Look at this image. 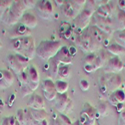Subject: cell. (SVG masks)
Listing matches in <instances>:
<instances>
[{
    "instance_id": "cell-18",
    "label": "cell",
    "mask_w": 125,
    "mask_h": 125,
    "mask_svg": "<svg viewBox=\"0 0 125 125\" xmlns=\"http://www.w3.org/2000/svg\"><path fill=\"white\" fill-rule=\"evenodd\" d=\"M113 26H116V31L125 30V12L117 8L115 11V21L112 19Z\"/></svg>"
},
{
    "instance_id": "cell-5",
    "label": "cell",
    "mask_w": 125,
    "mask_h": 125,
    "mask_svg": "<svg viewBox=\"0 0 125 125\" xmlns=\"http://www.w3.org/2000/svg\"><path fill=\"white\" fill-rule=\"evenodd\" d=\"M92 6L93 7L95 6L94 1H87L85 7L81 10V12L74 19V22H73L74 28L79 30V32L86 29L89 26L92 16L94 15V12H96V10H94V8H92Z\"/></svg>"
},
{
    "instance_id": "cell-3",
    "label": "cell",
    "mask_w": 125,
    "mask_h": 125,
    "mask_svg": "<svg viewBox=\"0 0 125 125\" xmlns=\"http://www.w3.org/2000/svg\"><path fill=\"white\" fill-rule=\"evenodd\" d=\"M61 47V42L58 40H43L36 47V55L41 60L49 61L55 57Z\"/></svg>"
},
{
    "instance_id": "cell-10",
    "label": "cell",
    "mask_w": 125,
    "mask_h": 125,
    "mask_svg": "<svg viewBox=\"0 0 125 125\" xmlns=\"http://www.w3.org/2000/svg\"><path fill=\"white\" fill-rule=\"evenodd\" d=\"M104 72H105L106 74H117L119 72H121L124 68V64L123 62L116 56L114 57H111L108 61L107 63L104 65Z\"/></svg>"
},
{
    "instance_id": "cell-17",
    "label": "cell",
    "mask_w": 125,
    "mask_h": 125,
    "mask_svg": "<svg viewBox=\"0 0 125 125\" xmlns=\"http://www.w3.org/2000/svg\"><path fill=\"white\" fill-rule=\"evenodd\" d=\"M109 103L114 107H116L119 104H125V91L122 89H118L115 92L111 93L108 97Z\"/></svg>"
},
{
    "instance_id": "cell-12",
    "label": "cell",
    "mask_w": 125,
    "mask_h": 125,
    "mask_svg": "<svg viewBox=\"0 0 125 125\" xmlns=\"http://www.w3.org/2000/svg\"><path fill=\"white\" fill-rule=\"evenodd\" d=\"M26 72H27V77H28L27 85L31 88V90L34 92L40 84L39 72H38V70L36 69V67L34 65H29Z\"/></svg>"
},
{
    "instance_id": "cell-26",
    "label": "cell",
    "mask_w": 125,
    "mask_h": 125,
    "mask_svg": "<svg viewBox=\"0 0 125 125\" xmlns=\"http://www.w3.org/2000/svg\"><path fill=\"white\" fill-rule=\"evenodd\" d=\"M96 111L97 114L99 115V117H105L109 114V105L108 103L105 101H101L98 103V105L96 107Z\"/></svg>"
},
{
    "instance_id": "cell-8",
    "label": "cell",
    "mask_w": 125,
    "mask_h": 125,
    "mask_svg": "<svg viewBox=\"0 0 125 125\" xmlns=\"http://www.w3.org/2000/svg\"><path fill=\"white\" fill-rule=\"evenodd\" d=\"M93 18H94L93 25L96 26L103 34H107L110 36L114 33V26H113L112 18H103V17L98 16L97 14L93 15Z\"/></svg>"
},
{
    "instance_id": "cell-11",
    "label": "cell",
    "mask_w": 125,
    "mask_h": 125,
    "mask_svg": "<svg viewBox=\"0 0 125 125\" xmlns=\"http://www.w3.org/2000/svg\"><path fill=\"white\" fill-rule=\"evenodd\" d=\"M53 59L59 66L60 65H71L72 62H73V56L70 54L69 48L67 46H62Z\"/></svg>"
},
{
    "instance_id": "cell-27",
    "label": "cell",
    "mask_w": 125,
    "mask_h": 125,
    "mask_svg": "<svg viewBox=\"0 0 125 125\" xmlns=\"http://www.w3.org/2000/svg\"><path fill=\"white\" fill-rule=\"evenodd\" d=\"M30 113H31V116H32V118L36 122H40V121L46 119V116H47V113H46L45 109H42V110L30 109Z\"/></svg>"
},
{
    "instance_id": "cell-46",
    "label": "cell",
    "mask_w": 125,
    "mask_h": 125,
    "mask_svg": "<svg viewBox=\"0 0 125 125\" xmlns=\"http://www.w3.org/2000/svg\"><path fill=\"white\" fill-rule=\"evenodd\" d=\"M12 100H13V101L15 100V95H14V94H12L11 96H10V101L8 102V105H12Z\"/></svg>"
},
{
    "instance_id": "cell-16",
    "label": "cell",
    "mask_w": 125,
    "mask_h": 125,
    "mask_svg": "<svg viewBox=\"0 0 125 125\" xmlns=\"http://www.w3.org/2000/svg\"><path fill=\"white\" fill-rule=\"evenodd\" d=\"M114 11H116V8L114 6V3L109 1V3H107L105 5L97 7L95 14H97L98 16L103 17V18H112Z\"/></svg>"
},
{
    "instance_id": "cell-39",
    "label": "cell",
    "mask_w": 125,
    "mask_h": 125,
    "mask_svg": "<svg viewBox=\"0 0 125 125\" xmlns=\"http://www.w3.org/2000/svg\"><path fill=\"white\" fill-rule=\"evenodd\" d=\"M79 86H80V89L82 91H87L89 89V87H90L89 82L86 79H81L80 82H79Z\"/></svg>"
},
{
    "instance_id": "cell-31",
    "label": "cell",
    "mask_w": 125,
    "mask_h": 125,
    "mask_svg": "<svg viewBox=\"0 0 125 125\" xmlns=\"http://www.w3.org/2000/svg\"><path fill=\"white\" fill-rule=\"evenodd\" d=\"M95 60H96V53H88V54L85 55L84 59H83V66L90 65V66L94 67ZM94 69H95V67H94Z\"/></svg>"
},
{
    "instance_id": "cell-28",
    "label": "cell",
    "mask_w": 125,
    "mask_h": 125,
    "mask_svg": "<svg viewBox=\"0 0 125 125\" xmlns=\"http://www.w3.org/2000/svg\"><path fill=\"white\" fill-rule=\"evenodd\" d=\"M55 88H56V91L58 94H64V93L67 92V90L69 88V84L65 80H56Z\"/></svg>"
},
{
    "instance_id": "cell-36",
    "label": "cell",
    "mask_w": 125,
    "mask_h": 125,
    "mask_svg": "<svg viewBox=\"0 0 125 125\" xmlns=\"http://www.w3.org/2000/svg\"><path fill=\"white\" fill-rule=\"evenodd\" d=\"M59 119H60V122L62 125H71L72 124V121L70 120V118L65 115V114H59Z\"/></svg>"
},
{
    "instance_id": "cell-1",
    "label": "cell",
    "mask_w": 125,
    "mask_h": 125,
    "mask_svg": "<svg viewBox=\"0 0 125 125\" xmlns=\"http://www.w3.org/2000/svg\"><path fill=\"white\" fill-rule=\"evenodd\" d=\"M75 35V43L84 53H95L102 49L103 33L94 25L88 26Z\"/></svg>"
},
{
    "instance_id": "cell-44",
    "label": "cell",
    "mask_w": 125,
    "mask_h": 125,
    "mask_svg": "<svg viewBox=\"0 0 125 125\" xmlns=\"http://www.w3.org/2000/svg\"><path fill=\"white\" fill-rule=\"evenodd\" d=\"M36 125H49V122H48L46 119H44V120L40 121V122H37V124H36Z\"/></svg>"
},
{
    "instance_id": "cell-34",
    "label": "cell",
    "mask_w": 125,
    "mask_h": 125,
    "mask_svg": "<svg viewBox=\"0 0 125 125\" xmlns=\"http://www.w3.org/2000/svg\"><path fill=\"white\" fill-rule=\"evenodd\" d=\"M16 120L20 125H25V112L23 109H18L16 113Z\"/></svg>"
},
{
    "instance_id": "cell-32",
    "label": "cell",
    "mask_w": 125,
    "mask_h": 125,
    "mask_svg": "<svg viewBox=\"0 0 125 125\" xmlns=\"http://www.w3.org/2000/svg\"><path fill=\"white\" fill-rule=\"evenodd\" d=\"M86 2L87 1H85V0H71V1H70L71 5L73 6V8L76 10L78 13H80L81 10L85 7Z\"/></svg>"
},
{
    "instance_id": "cell-38",
    "label": "cell",
    "mask_w": 125,
    "mask_h": 125,
    "mask_svg": "<svg viewBox=\"0 0 125 125\" xmlns=\"http://www.w3.org/2000/svg\"><path fill=\"white\" fill-rule=\"evenodd\" d=\"M20 91H21V95L23 96V97H25V96H27V95H29V94H32L33 93V91L31 90V88L28 86V85H25V86H22V87H20Z\"/></svg>"
},
{
    "instance_id": "cell-22",
    "label": "cell",
    "mask_w": 125,
    "mask_h": 125,
    "mask_svg": "<svg viewBox=\"0 0 125 125\" xmlns=\"http://www.w3.org/2000/svg\"><path fill=\"white\" fill-rule=\"evenodd\" d=\"M81 114L85 115L90 120H96V118L99 117V115L97 114V111H96V108H94L88 102L84 103V105H83V109L81 111Z\"/></svg>"
},
{
    "instance_id": "cell-13",
    "label": "cell",
    "mask_w": 125,
    "mask_h": 125,
    "mask_svg": "<svg viewBox=\"0 0 125 125\" xmlns=\"http://www.w3.org/2000/svg\"><path fill=\"white\" fill-rule=\"evenodd\" d=\"M122 82H123V79L120 75L113 74V75L109 76L103 83H100V84H105V86L107 88V91H108V94L110 95L111 93L115 92L116 90L119 89V87L122 84Z\"/></svg>"
},
{
    "instance_id": "cell-25",
    "label": "cell",
    "mask_w": 125,
    "mask_h": 125,
    "mask_svg": "<svg viewBox=\"0 0 125 125\" xmlns=\"http://www.w3.org/2000/svg\"><path fill=\"white\" fill-rule=\"evenodd\" d=\"M71 75V68L69 65H60L57 71V77L58 80H64L69 78Z\"/></svg>"
},
{
    "instance_id": "cell-15",
    "label": "cell",
    "mask_w": 125,
    "mask_h": 125,
    "mask_svg": "<svg viewBox=\"0 0 125 125\" xmlns=\"http://www.w3.org/2000/svg\"><path fill=\"white\" fill-rule=\"evenodd\" d=\"M28 108L34 109V110H42L45 109V102L44 98L39 94H32L30 96L27 102Z\"/></svg>"
},
{
    "instance_id": "cell-48",
    "label": "cell",
    "mask_w": 125,
    "mask_h": 125,
    "mask_svg": "<svg viewBox=\"0 0 125 125\" xmlns=\"http://www.w3.org/2000/svg\"><path fill=\"white\" fill-rule=\"evenodd\" d=\"M71 125H80V122L79 121H75V122H72Z\"/></svg>"
},
{
    "instance_id": "cell-49",
    "label": "cell",
    "mask_w": 125,
    "mask_h": 125,
    "mask_svg": "<svg viewBox=\"0 0 125 125\" xmlns=\"http://www.w3.org/2000/svg\"><path fill=\"white\" fill-rule=\"evenodd\" d=\"M1 48H2V43L0 42V50H1Z\"/></svg>"
},
{
    "instance_id": "cell-21",
    "label": "cell",
    "mask_w": 125,
    "mask_h": 125,
    "mask_svg": "<svg viewBox=\"0 0 125 125\" xmlns=\"http://www.w3.org/2000/svg\"><path fill=\"white\" fill-rule=\"evenodd\" d=\"M69 99L70 98L68 97L67 93H64V94H58L56 99H55V104H54L55 109L60 113H64Z\"/></svg>"
},
{
    "instance_id": "cell-7",
    "label": "cell",
    "mask_w": 125,
    "mask_h": 125,
    "mask_svg": "<svg viewBox=\"0 0 125 125\" xmlns=\"http://www.w3.org/2000/svg\"><path fill=\"white\" fill-rule=\"evenodd\" d=\"M36 11L39 15L44 20H50L54 17V8L53 4L49 0H42V1H37L36 4Z\"/></svg>"
},
{
    "instance_id": "cell-45",
    "label": "cell",
    "mask_w": 125,
    "mask_h": 125,
    "mask_svg": "<svg viewBox=\"0 0 125 125\" xmlns=\"http://www.w3.org/2000/svg\"><path fill=\"white\" fill-rule=\"evenodd\" d=\"M58 6H63L64 5V3H65V1H64V0H61V1H60V0H56V1H54Z\"/></svg>"
},
{
    "instance_id": "cell-23",
    "label": "cell",
    "mask_w": 125,
    "mask_h": 125,
    "mask_svg": "<svg viewBox=\"0 0 125 125\" xmlns=\"http://www.w3.org/2000/svg\"><path fill=\"white\" fill-rule=\"evenodd\" d=\"M62 11H63V14L68 17V18H71V19H75L77 17V15L79 14L76 10L73 8V6L71 5L70 1H65L64 5L62 6Z\"/></svg>"
},
{
    "instance_id": "cell-14",
    "label": "cell",
    "mask_w": 125,
    "mask_h": 125,
    "mask_svg": "<svg viewBox=\"0 0 125 125\" xmlns=\"http://www.w3.org/2000/svg\"><path fill=\"white\" fill-rule=\"evenodd\" d=\"M14 83V75L8 69H0V89L10 87Z\"/></svg>"
},
{
    "instance_id": "cell-35",
    "label": "cell",
    "mask_w": 125,
    "mask_h": 125,
    "mask_svg": "<svg viewBox=\"0 0 125 125\" xmlns=\"http://www.w3.org/2000/svg\"><path fill=\"white\" fill-rule=\"evenodd\" d=\"M17 79H18V82H19V84H20V87L27 85V82H28L27 72H26V71H24V72H22L21 74L17 75Z\"/></svg>"
},
{
    "instance_id": "cell-47",
    "label": "cell",
    "mask_w": 125,
    "mask_h": 125,
    "mask_svg": "<svg viewBox=\"0 0 125 125\" xmlns=\"http://www.w3.org/2000/svg\"><path fill=\"white\" fill-rule=\"evenodd\" d=\"M54 125H62V124H61V122H60L59 120H55V122H54Z\"/></svg>"
},
{
    "instance_id": "cell-40",
    "label": "cell",
    "mask_w": 125,
    "mask_h": 125,
    "mask_svg": "<svg viewBox=\"0 0 125 125\" xmlns=\"http://www.w3.org/2000/svg\"><path fill=\"white\" fill-rule=\"evenodd\" d=\"M118 125H125V109L119 113L118 117Z\"/></svg>"
},
{
    "instance_id": "cell-24",
    "label": "cell",
    "mask_w": 125,
    "mask_h": 125,
    "mask_svg": "<svg viewBox=\"0 0 125 125\" xmlns=\"http://www.w3.org/2000/svg\"><path fill=\"white\" fill-rule=\"evenodd\" d=\"M106 50L108 53L113 54L114 56H121L125 54V48H123L122 46H120L117 43H113V44H109L106 46Z\"/></svg>"
},
{
    "instance_id": "cell-4",
    "label": "cell",
    "mask_w": 125,
    "mask_h": 125,
    "mask_svg": "<svg viewBox=\"0 0 125 125\" xmlns=\"http://www.w3.org/2000/svg\"><path fill=\"white\" fill-rule=\"evenodd\" d=\"M25 10L26 7L23 4V1H14L13 4L11 5L7 11L5 12L3 18H2V22H4L8 26H13L20 22L22 16L25 14Z\"/></svg>"
},
{
    "instance_id": "cell-19",
    "label": "cell",
    "mask_w": 125,
    "mask_h": 125,
    "mask_svg": "<svg viewBox=\"0 0 125 125\" xmlns=\"http://www.w3.org/2000/svg\"><path fill=\"white\" fill-rule=\"evenodd\" d=\"M20 23H21L23 26H25L27 29L30 30V29H33L37 26L38 21H37V18L34 14L25 12V14L22 16L21 20H20Z\"/></svg>"
},
{
    "instance_id": "cell-6",
    "label": "cell",
    "mask_w": 125,
    "mask_h": 125,
    "mask_svg": "<svg viewBox=\"0 0 125 125\" xmlns=\"http://www.w3.org/2000/svg\"><path fill=\"white\" fill-rule=\"evenodd\" d=\"M7 63L16 75L26 71L29 66V60L19 54H9L7 56Z\"/></svg>"
},
{
    "instance_id": "cell-2",
    "label": "cell",
    "mask_w": 125,
    "mask_h": 125,
    "mask_svg": "<svg viewBox=\"0 0 125 125\" xmlns=\"http://www.w3.org/2000/svg\"><path fill=\"white\" fill-rule=\"evenodd\" d=\"M12 48L15 54H19L28 60H32L36 55L35 39L32 36L16 37L12 40Z\"/></svg>"
},
{
    "instance_id": "cell-30",
    "label": "cell",
    "mask_w": 125,
    "mask_h": 125,
    "mask_svg": "<svg viewBox=\"0 0 125 125\" xmlns=\"http://www.w3.org/2000/svg\"><path fill=\"white\" fill-rule=\"evenodd\" d=\"M114 34V39H115L116 43L125 48V30L123 31H115Z\"/></svg>"
},
{
    "instance_id": "cell-37",
    "label": "cell",
    "mask_w": 125,
    "mask_h": 125,
    "mask_svg": "<svg viewBox=\"0 0 125 125\" xmlns=\"http://www.w3.org/2000/svg\"><path fill=\"white\" fill-rule=\"evenodd\" d=\"M22 1H23L24 6L26 7V9L34 8V7H36V4H37V1H35V0H22Z\"/></svg>"
},
{
    "instance_id": "cell-42",
    "label": "cell",
    "mask_w": 125,
    "mask_h": 125,
    "mask_svg": "<svg viewBox=\"0 0 125 125\" xmlns=\"http://www.w3.org/2000/svg\"><path fill=\"white\" fill-rule=\"evenodd\" d=\"M117 5H118V8L123 10L125 12V1L124 0H120V1H117Z\"/></svg>"
},
{
    "instance_id": "cell-29",
    "label": "cell",
    "mask_w": 125,
    "mask_h": 125,
    "mask_svg": "<svg viewBox=\"0 0 125 125\" xmlns=\"http://www.w3.org/2000/svg\"><path fill=\"white\" fill-rule=\"evenodd\" d=\"M13 2L14 1H11V0H0V21H2L5 12L11 7Z\"/></svg>"
},
{
    "instance_id": "cell-43",
    "label": "cell",
    "mask_w": 125,
    "mask_h": 125,
    "mask_svg": "<svg viewBox=\"0 0 125 125\" xmlns=\"http://www.w3.org/2000/svg\"><path fill=\"white\" fill-rule=\"evenodd\" d=\"M69 52H70V54L72 56H74L76 54V49L74 47H69Z\"/></svg>"
},
{
    "instance_id": "cell-41",
    "label": "cell",
    "mask_w": 125,
    "mask_h": 125,
    "mask_svg": "<svg viewBox=\"0 0 125 125\" xmlns=\"http://www.w3.org/2000/svg\"><path fill=\"white\" fill-rule=\"evenodd\" d=\"M72 109H73V101H72L71 99H69L68 104H67V106L65 108V111H64V114H65V115H67V114H69L72 111Z\"/></svg>"
},
{
    "instance_id": "cell-9",
    "label": "cell",
    "mask_w": 125,
    "mask_h": 125,
    "mask_svg": "<svg viewBox=\"0 0 125 125\" xmlns=\"http://www.w3.org/2000/svg\"><path fill=\"white\" fill-rule=\"evenodd\" d=\"M41 88H42L43 95H44L45 99H47L48 101H52V100L56 99L58 93L56 91L55 82H53V80L44 79L42 82H41Z\"/></svg>"
},
{
    "instance_id": "cell-20",
    "label": "cell",
    "mask_w": 125,
    "mask_h": 125,
    "mask_svg": "<svg viewBox=\"0 0 125 125\" xmlns=\"http://www.w3.org/2000/svg\"><path fill=\"white\" fill-rule=\"evenodd\" d=\"M108 60H109V55H108V52L106 49H101L100 51H98L96 54L95 63H94L95 70H97L101 67H104V65L107 63Z\"/></svg>"
},
{
    "instance_id": "cell-33",
    "label": "cell",
    "mask_w": 125,
    "mask_h": 125,
    "mask_svg": "<svg viewBox=\"0 0 125 125\" xmlns=\"http://www.w3.org/2000/svg\"><path fill=\"white\" fill-rule=\"evenodd\" d=\"M25 112V125H36L37 122L32 118L31 116V113H30V109H24Z\"/></svg>"
}]
</instances>
